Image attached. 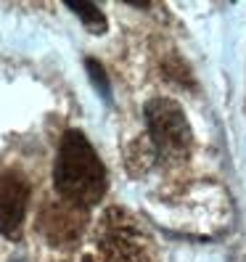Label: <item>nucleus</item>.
<instances>
[{"label":"nucleus","mask_w":246,"mask_h":262,"mask_svg":"<svg viewBox=\"0 0 246 262\" xmlns=\"http://www.w3.org/2000/svg\"><path fill=\"white\" fill-rule=\"evenodd\" d=\"M53 183L61 202L87 209L98 204L106 193V169L96 148L80 130H69L61 138Z\"/></svg>","instance_id":"1"},{"label":"nucleus","mask_w":246,"mask_h":262,"mask_svg":"<svg viewBox=\"0 0 246 262\" xmlns=\"http://www.w3.org/2000/svg\"><path fill=\"white\" fill-rule=\"evenodd\" d=\"M82 262H156L143 223L125 207H111L90 230Z\"/></svg>","instance_id":"2"},{"label":"nucleus","mask_w":246,"mask_h":262,"mask_svg":"<svg viewBox=\"0 0 246 262\" xmlns=\"http://www.w3.org/2000/svg\"><path fill=\"white\" fill-rule=\"evenodd\" d=\"M146 127L153 154L167 164H180L188 159L193 146V133L188 117L172 98H153L146 103Z\"/></svg>","instance_id":"3"},{"label":"nucleus","mask_w":246,"mask_h":262,"mask_svg":"<svg viewBox=\"0 0 246 262\" xmlns=\"http://www.w3.org/2000/svg\"><path fill=\"white\" fill-rule=\"evenodd\" d=\"M29 204V180L19 169H0V233L19 238Z\"/></svg>","instance_id":"4"},{"label":"nucleus","mask_w":246,"mask_h":262,"mask_svg":"<svg viewBox=\"0 0 246 262\" xmlns=\"http://www.w3.org/2000/svg\"><path fill=\"white\" fill-rule=\"evenodd\" d=\"M85 228V209L72 207L66 202L45 204L40 212V233L51 244H72Z\"/></svg>","instance_id":"5"},{"label":"nucleus","mask_w":246,"mask_h":262,"mask_svg":"<svg viewBox=\"0 0 246 262\" xmlns=\"http://www.w3.org/2000/svg\"><path fill=\"white\" fill-rule=\"evenodd\" d=\"M69 11H74L77 16L82 19V24L90 29V32H106V16H103V11L93 3H66Z\"/></svg>","instance_id":"6"},{"label":"nucleus","mask_w":246,"mask_h":262,"mask_svg":"<svg viewBox=\"0 0 246 262\" xmlns=\"http://www.w3.org/2000/svg\"><path fill=\"white\" fill-rule=\"evenodd\" d=\"M85 67H87V74H90V80H93L96 90H98V93H101L106 101H111V90H109V80H106L103 67L98 64L96 58H87V61H85Z\"/></svg>","instance_id":"7"}]
</instances>
